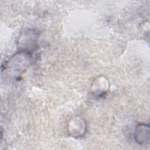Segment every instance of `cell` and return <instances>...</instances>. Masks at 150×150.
Segmentation results:
<instances>
[{"label": "cell", "mask_w": 150, "mask_h": 150, "mask_svg": "<svg viewBox=\"0 0 150 150\" xmlns=\"http://www.w3.org/2000/svg\"><path fill=\"white\" fill-rule=\"evenodd\" d=\"M32 59V53L25 50H19L12 55L6 63V69L13 76L17 77L29 67Z\"/></svg>", "instance_id": "obj_1"}, {"label": "cell", "mask_w": 150, "mask_h": 150, "mask_svg": "<svg viewBox=\"0 0 150 150\" xmlns=\"http://www.w3.org/2000/svg\"><path fill=\"white\" fill-rule=\"evenodd\" d=\"M67 132L72 137L80 138L87 132V124L85 120L80 116L71 118L67 124Z\"/></svg>", "instance_id": "obj_2"}, {"label": "cell", "mask_w": 150, "mask_h": 150, "mask_svg": "<svg viewBox=\"0 0 150 150\" xmlns=\"http://www.w3.org/2000/svg\"><path fill=\"white\" fill-rule=\"evenodd\" d=\"M38 35L34 30H28L22 34L19 38L18 44L22 49L19 50H25L32 53L37 46Z\"/></svg>", "instance_id": "obj_3"}, {"label": "cell", "mask_w": 150, "mask_h": 150, "mask_svg": "<svg viewBox=\"0 0 150 150\" xmlns=\"http://www.w3.org/2000/svg\"><path fill=\"white\" fill-rule=\"evenodd\" d=\"M109 88L108 80L105 76L101 75L93 80L91 86V91L94 96L100 97L106 94Z\"/></svg>", "instance_id": "obj_4"}, {"label": "cell", "mask_w": 150, "mask_h": 150, "mask_svg": "<svg viewBox=\"0 0 150 150\" xmlns=\"http://www.w3.org/2000/svg\"><path fill=\"white\" fill-rule=\"evenodd\" d=\"M149 126L145 123L138 124L135 129L134 138L139 145H145L149 142Z\"/></svg>", "instance_id": "obj_5"}]
</instances>
